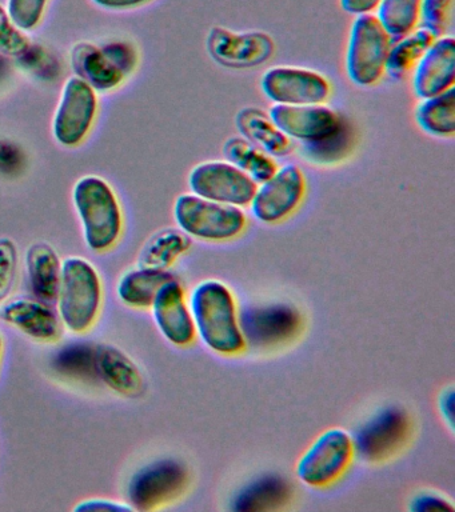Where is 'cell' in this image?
<instances>
[{
    "label": "cell",
    "instance_id": "cell-1",
    "mask_svg": "<svg viewBox=\"0 0 455 512\" xmlns=\"http://www.w3.org/2000/svg\"><path fill=\"white\" fill-rule=\"evenodd\" d=\"M195 332L215 354L233 356L245 351L237 300L229 286L217 279L198 283L189 296Z\"/></svg>",
    "mask_w": 455,
    "mask_h": 512
},
{
    "label": "cell",
    "instance_id": "cell-2",
    "mask_svg": "<svg viewBox=\"0 0 455 512\" xmlns=\"http://www.w3.org/2000/svg\"><path fill=\"white\" fill-rule=\"evenodd\" d=\"M73 203L90 251L103 254L117 246L123 232V212L107 180L97 175L83 176L75 183Z\"/></svg>",
    "mask_w": 455,
    "mask_h": 512
},
{
    "label": "cell",
    "instance_id": "cell-3",
    "mask_svg": "<svg viewBox=\"0 0 455 512\" xmlns=\"http://www.w3.org/2000/svg\"><path fill=\"white\" fill-rule=\"evenodd\" d=\"M102 303V279L94 264L82 256L63 259L55 299L62 326L73 334H87L98 322Z\"/></svg>",
    "mask_w": 455,
    "mask_h": 512
},
{
    "label": "cell",
    "instance_id": "cell-4",
    "mask_svg": "<svg viewBox=\"0 0 455 512\" xmlns=\"http://www.w3.org/2000/svg\"><path fill=\"white\" fill-rule=\"evenodd\" d=\"M174 219L179 230L190 238L206 242H227L245 231L247 218L241 207L201 198L195 194L178 196Z\"/></svg>",
    "mask_w": 455,
    "mask_h": 512
},
{
    "label": "cell",
    "instance_id": "cell-5",
    "mask_svg": "<svg viewBox=\"0 0 455 512\" xmlns=\"http://www.w3.org/2000/svg\"><path fill=\"white\" fill-rule=\"evenodd\" d=\"M355 456L353 435L343 428L323 431L299 458L295 474L307 487L325 488L338 482Z\"/></svg>",
    "mask_w": 455,
    "mask_h": 512
},
{
    "label": "cell",
    "instance_id": "cell-6",
    "mask_svg": "<svg viewBox=\"0 0 455 512\" xmlns=\"http://www.w3.org/2000/svg\"><path fill=\"white\" fill-rule=\"evenodd\" d=\"M390 38L377 16L358 15L347 44L346 71L351 82L361 87L373 86L385 74Z\"/></svg>",
    "mask_w": 455,
    "mask_h": 512
},
{
    "label": "cell",
    "instance_id": "cell-7",
    "mask_svg": "<svg viewBox=\"0 0 455 512\" xmlns=\"http://www.w3.org/2000/svg\"><path fill=\"white\" fill-rule=\"evenodd\" d=\"M189 472L175 459H159L139 468L127 484L126 502L134 511H153L185 492Z\"/></svg>",
    "mask_w": 455,
    "mask_h": 512
},
{
    "label": "cell",
    "instance_id": "cell-8",
    "mask_svg": "<svg viewBox=\"0 0 455 512\" xmlns=\"http://www.w3.org/2000/svg\"><path fill=\"white\" fill-rule=\"evenodd\" d=\"M97 91L78 76L63 84L61 98L53 119V135L63 147H78L89 136L97 119Z\"/></svg>",
    "mask_w": 455,
    "mask_h": 512
},
{
    "label": "cell",
    "instance_id": "cell-9",
    "mask_svg": "<svg viewBox=\"0 0 455 512\" xmlns=\"http://www.w3.org/2000/svg\"><path fill=\"white\" fill-rule=\"evenodd\" d=\"M193 194L235 207L249 206L258 184L229 162L198 164L189 175Z\"/></svg>",
    "mask_w": 455,
    "mask_h": 512
},
{
    "label": "cell",
    "instance_id": "cell-10",
    "mask_svg": "<svg viewBox=\"0 0 455 512\" xmlns=\"http://www.w3.org/2000/svg\"><path fill=\"white\" fill-rule=\"evenodd\" d=\"M239 323L246 347L263 350L293 340L301 330L302 318L297 308L289 304H263L239 312Z\"/></svg>",
    "mask_w": 455,
    "mask_h": 512
},
{
    "label": "cell",
    "instance_id": "cell-11",
    "mask_svg": "<svg viewBox=\"0 0 455 512\" xmlns=\"http://www.w3.org/2000/svg\"><path fill=\"white\" fill-rule=\"evenodd\" d=\"M306 192V179L301 168L286 164L257 187L251 212L259 222L275 224L289 218L301 204Z\"/></svg>",
    "mask_w": 455,
    "mask_h": 512
},
{
    "label": "cell",
    "instance_id": "cell-12",
    "mask_svg": "<svg viewBox=\"0 0 455 512\" xmlns=\"http://www.w3.org/2000/svg\"><path fill=\"white\" fill-rule=\"evenodd\" d=\"M262 91L275 104H322L330 95V83L319 72L295 67H273L263 75Z\"/></svg>",
    "mask_w": 455,
    "mask_h": 512
},
{
    "label": "cell",
    "instance_id": "cell-13",
    "mask_svg": "<svg viewBox=\"0 0 455 512\" xmlns=\"http://www.w3.org/2000/svg\"><path fill=\"white\" fill-rule=\"evenodd\" d=\"M274 42L265 32H235L225 27L211 28L207 51L211 58L230 68L258 67L274 54Z\"/></svg>",
    "mask_w": 455,
    "mask_h": 512
},
{
    "label": "cell",
    "instance_id": "cell-14",
    "mask_svg": "<svg viewBox=\"0 0 455 512\" xmlns=\"http://www.w3.org/2000/svg\"><path fill=\"white\" fill-rule=\"evenodd\" d=\"M409 432L410 422L405 412L397 407L386 408L355 432V455L367 462H381L403 446Z\"/></svg>",
    "mask_w": 455,
    "mask_h": 512
},
{
    "label": "cell",
    "instance_id": "cell-15",
    "mask_svg": "<svg viewBox=\"0 0 455 512\" xmlns=\"http://www.w3.org/2000/svg\"><path fill=\"white\" fill-rule=\"evenodd\" d=\"M150 310L155 326L167 342L177 347H187L194 343L197 332L189 299L177 276L159 288Z\"/></svg>",
    "mask_w": 455,
    "mask_h": 512
},
{
    "label": "cell",
    "instance_id": "cell-16",
    "mask_svg": "<svg viewBox=\"0 0 455 512\" xmlns=\"http://www.w3.org/2000/svg\"><path fill=\"white\" fill-rule=\"evenodd\" d=\"M270 119L290 139L303 143L318 142L333 135L342 127L337 112L322 104H274L269 111Z\"/></svg>",
    "mask_w": 455,
    "mask_h": 512
},
{
    "label": "cell",
    "instance_id": "cell-17",
    "mask_svg": "<svg viewBox=\"0 0 455 512\" xmlns=\"http://www.w3.org/2000/svg\"><path fill=\"white\" fill-rule=\"evenodd\" d=\"M0 322L41 343L57 342L63 328L57 308L34 296H15L0 303Z\"/></svg>",
    "mask_w": 455,
    "mask_h": 512
},
{
    "label": "cell",
    "instance_id": "cell-18",
    "mask_svg": "<svg viewBox=\"0 0 455 512\" xmlns=\"http://www.w3.org/2000/svg\"><path fill=\"white\" fill-rule=\"evenodd\" d=\"M413 88L418 98L426 99L454 87L455 40L443 35L431 43L414 66Z\"/></svg>",
    "mask_w": 455,
    "mask_h": 512
},
{
    "label": "cell",
    "instance_id": "cell-19",
    "mask_svg": "<svg viewBox=\"0 0 455 512\" xmlns=\"http://www.w3.org/2000/svg\"><path fill=\"white\" fill-rule=\"evenodd\" d=\"M94 367L98 382L117 395L139 398L145 394L146 380L135 360L110 343L94 346Z\"/></svg>",
    "mask_w": 455,
    "mask_h": 512
},
{
    "label": "cell",
    "instance_id": "cell-20",
    "mask_svg": "<svg viewBox=\"0 0 455 512\" xmlns=\"http://www.w3.org/2000/svg\"><path fill=\"white\" fill-rule=\"evenodd\" d=\"M70 63L74 75L97 92L113 91L126 78L103 47L91 42L75 44L70 52Z\"/></svg>",
    "mask_w": 455,
    "mask_h": 512
},
{
    "label": "cell",
    "instance_id": "cell-21",
    "mask_svg": "<svg viewBox=\"0 0 455 512\" xmlns=\"http://www.w3.org/2000/svg\"><path fill=\"white\" fill-rule=\"evenodd\" d=\"M27 283L34 298L54 304L61 283L62 259L50 243H31L25 254Z\"/></svg>",
    "mask_w": 455,
    "mask_h": 512
},
{
    "label": "cell",
    "instance_id": "cell-22",
    "mask_svg": "<svg viewBox=\"0 0 455 512\" xmlns=\"http://www.w3.org/2000/svg\"><path fill=\"white\" fill-rule=\"evenodd\" d=\"M169 270H155V268L137 267L126 271L118 279L117 298L123 306L133 310H149L154 302L159 288L174 278Z\"/></svg>",
    "mask_w": 455,
    "mask_h": 512
},
{
    "label": "cell",
    "instance_id": "cell-23",
    "mask_svg": "<svg viewBox=\"0 0 455 512\" xmlns=\"http://www.w3.org/2000/svg\"><path fill=\"white\" fill-rule=\"evenodd\" d=\"M237 126L241 134L270 156L290 154L291 140L273 123L270 116L258 108L247 107L239 111Z\"/></svg>",
    "mask_w": 455,
    "mask_h": 512
},
{
    "label": "cell",
    "instance_id": "cell-24",
    "mask_svg": "<svg viewBox=\"0 0 455 512\" xmlns=\"http://www.w3.org/2000/svg\"><path fill=\"white\" fill-rule=\"evenodd\" d=\"M191 246L190 236L179 228H163L151 235L139 250V267L169 270Z\"/></svg>",
    "mask_w": 455,
    "mask_h": 512
},
{
    "label": "cell",
    "instance_id": "cell-25",
    "mask_svg": "<svg viewBox=\"0 0 455 512\" xmlns=\"http://www.w3.org/2000/svg\"><path fill=\"white\" fill-rule=\"evenodd\" d=\"M223 154L233 166L249 175L257 184L270 179L278 170L273 156L246 138H230L223 144Z\"/></svg>",
    "mask_w": 455,
    "mask_h": 512
},
{
    "label": "cell",
    "instance_id": "cell-26",
    "mask_svg": "<svg viewBox=\"0 0 455 512\" xmlns=\"http://www.w3.org/2000/svg\"><path fill=\"white\" fill-rule=\"evenodd\" d=\"M289 483L279 476H265L239 491L234 499L235 511L273 510L287 502Z\"/></svg>",
    "mask_w": 455,
    "mask_h": 512
},
{
    "label": "cell",
    "instance_id": "cell-27",
    "mask_svg": "<svg viewBox=\"0 0 455 512\" xmlns=\"http://www.w3.org/2000/svg\"><path fill=\"white\" fill-rule=\"evenodd\" d=\"M421 130L434 136H451L455 132V90L422 99L415 111Z\"/></svg>",
    "mask_w": 455,
    "mask_h": 512
},
{
    "label": "cell",
    "instance_id": "cell-28",
    "mask_svg": "<svg viewBox=\"0 0 455 512\" xmlns=\"http://www.w3.org/2000/svg\"><path fill=\"white\" fill-rule=\"evenodd\" d=\"M435 39L437 38H434L431 32L419 27L403 38L395 40L390 44L385 72L389 74L390 78L401 79L418 63Z\"/></svg>",
    "mask_w": 455,
    "mask_h": 512
},
{
    "label": "cell",
    "instance_id": "cell-29",
    "mask_svg": "<svg viewBox=\"0 0 455 512\" xmlns=\"http://www.w3.org/2000/svg\"><path fill=\"white\" fill-rule=\"evenodd\" d=\"M421 0H381L377 7V19L390 42L403 38L415 30L419 23Z\"/></svg>",
    "mask_w": 455,
    "mask_h": 512
},
{
    "label": "cell",
    "instance_id": "cell-30",
    "mask_svg": "<svg viewBox=\"0 0 455 512\" xmlns=\"http://www.w3.org/2000/svg\"><path fill=\"white\" fill-rule=\"evenodd\" d=\"M55 368L69 378L95 382L94 346L81 343L63 347L55 358Z\"/></svg>",
    "mask_w": 455,
    "mask_h": 512
},
{
    "label": "cell",
    "instance_id": "cell-31",
    "mask_svg": "<svg viewBox=\"0 0 455 512\" xmlns=\"http://www.w3.org/2000/svg\"><path fill=\"white\" fill-rule=\"evenodd\" d=\"M19 252L13 239L0 238V303L10 298L17 280Z\"/></svg>",
    "mask_w": 455,
    "mask_h": 512
},
{
    "label": "cell",
    "instance_id": "cell-32",
    "mask_svg": "<svg viewBox=\"0 0 455 512\" xmlns=\"http://www.w3.org/2000/svg\"><path fill=\"white\" fill-rule=\"evenodd\" d=\"M50 0H7L6 10L15 26L23 32L33 31L41 24Z\"/></svg>",
    "mask_w": 455,
    "mask_h": 512
},
{
    "label": "cell",
    "instance_id": "cell-33",
    "mask_svg": "<svg viewBox=\"0 0 455 512\" xmlns=\"http://www.w3.org/2000/svg\"><path fill=\"white\" fill-rule=\"evenodd\" d=\"M451 4L453 0H421L419 22L434 38L445 35L449 26Z\"/></svg>",
    "mask_w": 455,
    "mask_h": 512
},
{
    "label": "cell",
    "instance_id": "cell-34",
    "mask_svg": "<svg viewBox=\"0 0 455 512\" xmlns=\"http://www.w3.org/2000/svg\"><path fill=\"white\" fill-rule=\"evenodd\" d=\"M30 40L25 32L15 26L6 7L0 4V52L9 56L26 54Z\"/></svg>",
    "mask_w": 455,
    "mask_h": 512
},
{
    "label": "cell",
    "instance_id": "cell-35",
    "mask_svg": "<svg viewBox=\"0 0 455 512\" xmlns=\"http://www.w3.org/2000/svg\"><path fill=\"white\" fill-rule=\"evenodd\" d=\"M409 508L414 512L453 511L454 504L438 492L422 491L411 499Z\"/></svg>",
    "mask_w": 455,
    "mask_h": 512
},
{
    "label": "cell",
    "instance_id": "cell-36",
    "mask_svg": "<svg viewBox=\"0 0 455 512\" xmlns=\"http://www.w3.org/2000/svg\"><path fill=\"white\" fill-rule=\"evenodd\" d=\"M103 50L106 51V54L117 64V67L125 76L131 74L135 66H137V52L129 43H110L103 47Z\"/></svg>",
    "mask_w": 455,
    "mask_h": 512
},
{
    "label": "cell",
    "instance_id": "cell-37",
    "mask_svg": "<svg viewBox=\"0 0 455 512\" xmlns=\"http://www.w3.org/2000/svg\"><path fill=\"white\" fill-rule=\"evenodd\" d=\"M74 511H134L133 507L127 502L122 500H114L107 498H91L82 500L77 506L74 507Z\"/></svg>",
    "mask_w": 455,
    "mask_h": 512
},
{
    "label": "cell",
    "instance_id": "cell-38",
    "mask_svg": "<svg viewBox=\"0 0 455 512\" xmlns=\"http://www.w3.org/2000/svg\"><path fill=\"white\" fill-rule=\"evenodd\" d=\"M438 411L441 414L443 422L454 431V388L449 386L443 388L438 398Z\"/></svg>",
    "mask_w": 455,
    "mask_h": 512
},
{
    "label": "cell",
    "instance_id": "cell-39",
    "mask_svg": "<svg viewBox=\"0 0 455 512\" xmlns=\"http://www.w3.org/2000/svg\"><path fill=\"white\" fill-rule=\"evenodd\" d=\"M381 0H339L342 10L351 15L371 14V11L377 10Z\"/></svg>",
    "mask_w": 455,
    "mask_h": 512
},
{
    "label": "cell",
    "instance_id": "cell-40",
    "mask_svg": "<svg viewBox=\"0 0 455 512\" xmlns=\"http://www.w3.org/2000/svg\"><path fill=\"white\" fill-rule=\"evenodd\" d=\"M91 2L99 7L106 8V10L125 11L141 7L143 4L151 2V0H91Z\"/></svg>",
    "mask_w": 455,
    "mask_h": 512
},
{
    "label": "cell",
    "instance_id": "cell-41",
    "mask_svg": "<svg viewBox=\"0 0 455 512\" xmlns=\"http://www.w3.org/2000/svg\"><path fill=\"white\" fill-rule=\"evenodd\" d=\"M2 356H3V336H2V332H0V364H2Z\"/></svg>",
    "mask_w": 455,
    "mask_h": 512
}]
</instances>
